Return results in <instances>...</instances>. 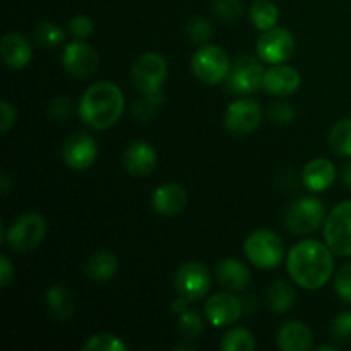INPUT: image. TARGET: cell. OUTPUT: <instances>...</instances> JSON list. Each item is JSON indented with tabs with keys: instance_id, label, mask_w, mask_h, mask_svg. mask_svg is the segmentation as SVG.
<instances>
[{
	"instance_id": "obj_1",
	"label": "cell",
	"mask_w": 351,
	"mask_h": 351,
	"mask_svg": "<svg viewBox=\"0 0 351 351\" xmlns=\"http://www.w3.org/2000/svg\"><path fill=\"white\" fill-rule=\"evenodd\" d=\"M328 243L317 240H302L288 252L287 269L293 283L305 290H319L324 287L335 271V257Z\"/></svg>"
},
{
	"instance_id": "obj_2",
	"label": "cell",
	"mask_w": 351,
	"mask_h": 351,
	"mask_svg": "<svg viewBox=\"0 0 351 351\" xmlns=\"http://www.w3.org/2000/svg\"><path fill=\"white\" fill-rule=\"evenodd\" d=\"M125 98L113 82L101 81L89 86L81 96L77 113L82 122L95 130H106L115 125L123 113Z\"/></svg>"
},
{
	"instance_id": "obj_3",
	"label": "cell",
	"mask_w": 351,
	"mask_h": 351,
	"mask_svg": "<svg viewBox=\"0 0 351 351\" xmlns=\"http://www.w3.org/2000/svg\"><path fill=\"white\" fill-rule=\"evenodd\" d=\"M247 259L259 269H273L285 257V243L278 233L271 230H256L243 242Z\"/></svg>"
},
{
	"instance_id": "obj_4",
	"label": "cell",
	"mask_w": 351,
	"mask_h": 351,
	"mask_svg": "<svg viewBox=\"0 0 351 351\" xmlns=\"http://www.w3.org/2000/svg\"><path fill=\"white\" fill-rule=\"evenodd\" d=\"M191 67L199 81L215 86L226 81L230 71H232V62L223 48L216 47V45H204L192 55Z\"/></svg>"
},
{
	"instance_id": "obj_5",
	"label": "cell",
	"mask_w": 351,
	"mask_h": 351,
	"mask_svg": "<svg viewBox=\"0 0 351 351\" xmlns=\"http://www.w3.org/2000/svg\"><path fill=\"white\" fill-rule=\"evenodd\" d=\"M47 235V219L40 213H24L14 219L5 232L9 247L16 252H31Z\"/></svg>"
},
{
	"instance_id": "obj_6",
	"label": "cell",
	"mask_w": 351,
	"mask_h": 351,
	"mask_svg": "<svg viewBox=\"0 0 351 351\" xmlns=\"http://www.w3.org/2000/svg\"><path fill=\"white\" fill-rule=\"evenodd\" d=\"M326 206L315 197H302L295 201L285 215V225L295 235H311L326 221Z\"/></svg>"
},
{
	"instance_id": "obj_7",
	"label": "cell",
	"mask_w": 351,
	"mask_h": 351,
	"mask_svg": "<svg viewBox=\"0 0 351 351\" xmlns=\"http://www.w3.org/2000/svg\"><path fill=\"white\" fill-rule=\"evenodd\" d=\"M324 240L336 256L351 257V199L336 206L328 215Z\"/></svg>"
},
{
	"instance_id": "obj_8",
	"label": "cell",
	"mask_w": 351,
	"mask_h": 351,
	"mask_svg": "<svg viewBox=\"0 0 351 351\" xmlns=\"http://www.w3.org/2000/svg\"><path fill=\"white\" fill-rule=\"evenodd\" d=\"M261 62L263 60H257L249 55L237 58L232 64V71L225 81L228 93L247 96L259 91V88H263L264 74H266V69Z\"/></svg>"
},
{
	"instance_id": "obj_9",
	"label": "cell",
	"mask_w": 351,
	"mask_h": 351,
	"mask_svg": "<svg viewBox=\"0 0 351 351\" xmlns=\"http://www.w3.org/2000/svg\"><path fill=\"white\" fill-rule=\"evenodd\" d=\"M168 75V64L160 53L147 51L132 65V84L143 95L161 91Z\"/></svg>"
},
{
	"instance_id": "obj_10",
	"label": "cell",
	"mask_w": 351,
	"mask_h": 351,
	"mask_svg": "<svg viewBox=\"0 0 351 351\" xmlns=\"http://www.w3.org/2000/svg\"><path fill=\"white\" fill-rule=\"evenodd\" d=\"M173 287L177 295L187 298L189 302H197L208 295L211 288V274L202 263L189 261L182 264L175 273Z\"/></svg>"
},
{
	"instance_id": "obj_11",
	"label": "cell",
	"mask_w": 351,
	"mask_h": 351,
	"mask_svg": "<svg viewBox=\"0 0 351 351\" xmlns=\"http://www.w3.org/2000/svg\"><path fill=\"white\" fill-rule=\"evenodd\" d=\"M257 55L264 64H285L295 50V38L287 27H273L263 31L256 43Z\"/></svg>"
},
{
	"instance_id": "obj_12",
	"label": "cell",
	"mask_w": 351,
	"mask_h": 351,
	"mask_svg": "<svg viewBox=\"0 0 351 351\" xmlns=\"http://www.w3.org/2000/svg\"><path fill=\"white\" fill-rule=\"evenodd\" d=\"M263 122V110L256 99L240 98L230 103L225 112V129L233 136H249Z\"/></svg>"
},
{
	"instance_id": "obj_13",
	"label": "cell",
	"mask_w": 351,
	"mask_h": 351,
	"mask_svg": "<svg viewBox=\"0 0 351 351\" xmlns=\"http://www.w3.org/2000/svg\"><path fill=\"white\" fill-rule=\"evenodd\" d=\"M62 65H64L65 72L72 77L89 79L98 71L99 58L91 45L75 40L64 48Z\"/></svg>"
},
{
	"instance_id": "obj_14",
	"label": "cell",
	"mask_w": 351,
	"mask_h": 351,
	"mask_svg": "<svg viewBox=\"0 0 351 351\" xmlns=\"http://www.w3.org/2000/svg\"><path fill=\"white\" fill-rule=\"evenodd\" d=\"M62 156L72 170H88L98 158V144L86 132H74L65 139Z\"/></svg>"
},
{
	"instance_id": "obj_15",
	"label": "cell",
	"mask_w": 351,
	"mask_h": 351,
	"mask_svg": "<svg viewBox=\"0 0 351 351\" xmlns=\"http://www.w3.org/2000/svg\"><path fill=\"white\" fill-rule=\"evenodd\" d=\"M245 312L243 302L240 298L233 297L232 293H215L206 302L204 314L209 324L215 328H225L233 324L242 317Z\"/></svg>"
},
{
	"instance_id": "obj_16",
	"label": "cell",
	"mask_w": 351,
	"mask_h": 351,
	"mask_svg": "<svg viewBox=\"0 0 351 351\" xmlns=\"http://www.w3.org/2000/svg\"><path fill=\"white\" fill-rule=\"evenodd\" d=\"M123 167L132 177L143 178L154 171L158 165V153L147 141H134L123 151Z\"/></svg>"
},
{
	"instance_id": "obj_17",
	"label": "cell",
	"mask_w": 351,
	"mask_h": 351,
	"mask_svg": "<svg viewBox=\"0 0 351 351\" xmlns=\"http://www.w3.org/2000/svg\"><path fill=\"white\" fill-rule=\"evenodd\" d=\"M302 84L300 72L295 67L285 64H276L266 69L263 79V89L273 96H291L298 91Z\"/></svg>"
},
{
	"instance_id": "obj_18",
	"label": "cell",
	"mask_w": 351,
	"mask_h": 351,
	"mask_svg": "<svg viewBox=\"0 0 351 351\" xmlns=\"http://www.w3.org/2000/svg\"><path fill=\"white\" fill-rule=\"evenodd\" d=\"M151 204H153V209L160 216L173 218V216L180 215L185 206H187V192L180 184L167 182V184H161L154 191L153 197H151Z\"/></svg>"
},
{
	"instance_id": "obj_19",
	"label": "cell",
	"mask_w": 351,
	"mask_h": 351,
	"mask_svg": "<svg viewBox=\"0 0 351 351\" xmlns=\"http://www.w3.org/2000/svg\"><path fill=\"white\" fill-rule=\"evenodd\" d=\"M0 55L5 64V67L12 71H21L27 67L33 58V50L26 38L21 33H7L3 34L2 43H0Z\"/></svg>"
},
{
	"instance_id": "obj_20",
	"label": "cell",
	"mask_w": 351,
	"mask_h": 351,
	"mask_svg": "<svg viewBox=\"0 0 351 351\" xmlns=\"http://www.w3.org/2000/svg\"><path fill=\"white\" fill-rule=\"evenodd\" d=\"M276 345L281 351H308L314 346V335L302 321H288L278 329Z\"/></svg>"
},
{
	"instance_id": "obj_21",
	"label": "cell",
	"mask_w": 351,
	"mask_h": 351,
	"mask_svg": "<svg viewBox=\"0 0 351 351\" xmlns=\"http://www.w3.org/2000/svg\"><path fill=\"white\" fill-rule=\"evenodd\" d=\"M336 167L328 158H315L305 165L302 182L311 192H324L335 184Z\"/></svg>"
},
{
	"instance_id": "obj_22",
	"label": "cell",
	"mask_w": 351,
	"mask_h": 351,
	"mask_svg": "<svg viewBox=\"0 0 351 351\" xmlns=\"http://www.w3.org/2000/svg\"><path fill=\"white\" fill-rule=\"evenodd\" d=\"M216 278L226 290L242 291L249 287L250 271L243 263L237 259H223L216 266Z\"/></svg>"
},
{
	"instance_id": "obj_23",
	"label": "cell",
	"mask_w": 351,
	"mask_h": 351,
	"mask_svg": "<svg viewBox=\"0 0 351 351\" xmlns=\"http://www.w3.org/2000/svg\"><path fill=\"white\" fill-rule=\"evenodd\" d=\"M45 302H47L50 315L57 321H65L74 314V295L65 285H53V287L48 288Z\"/></svg>"
},
{
	"instance_id": "obj_24",
	"label": "cell",
	"mask_w": 351,
	"mask_h": 351,
	"mask_svg": "<svg viewBox=\"0 0 351 351\" xmlns=\"http://www.w3.org/2000/svg\"><path fill=\"white\" fill-rule=\"evenodd\" d=\"M117 271H119V259L110 250H99V252L91 254L84 266V273L93 281L112 280Z\"/></svg>"
},
{
	"instance_id": "obj_25",
	"label": "cell",
	"mask_w": 351,
	"mask_h": 351,
	"mask_svg": "<svg viewBox=\"0 0 351 351\" xmlns=\"http://www.w3.org/2000/svg\"><path fill=\"white\" fill-rule=\"evenodd\" d=\"M278 19H280V9L271 0H256L250 7V21L259 31L276 27Z\"/></svg>"
},
{
	"instance_id": "obj_26",
	"label": "cell",
	"mask_w": 351,
	"mask_h": 351,
	"mask_svg": "<svg viewBox=\"0 0 351 351\" xmlns=\"http://www.w3.org/2000/svg\"><path fill=\"white\" fill-rule=\"evenodd\" d=\"M267 304H269L271 311L276 314H285L290 311L295 304V291L287 281L278 280L267 290Z\"/></svg>"
},
{
	"instance_id": "obj_27",
	"label": "cell",
	"mask_w": 351,
	"mask_h": 351,
	"mask_svg": "<svg viewBox=\"0 0 351 351\" xmlns=\"http://www.w3.org/2000/svg\"><path fill=\"white\" fill-rule=\"evenodd\" d=\"M329 146L338 156L351 158V117L338 120L329 132Z\"/></svg>"
},
{
	"instance_id": "obj_28",
	"label": "cell",
	"mask_w": 351,
	"mask_h": 351,
	"mask_svg": "<svg viewBox=\"0 0 351 351\" xmlns=\"http://www.w3.org/2000/svg\"><path fill=\"white\" fill-rule=\"evenodd\" d=\"M256 346V338L249 329L233 328L226 332L219 348L223 351H254Z\"/></svg>"
},
{
	"instance_id": "obj_29",
	"label": "cell",
	"mask_w": 351,
	"mask_h": 351,
	"mask_svg": "<svg viewBox=\"0 0 351 351\" xmlns=\"http://www.w3.org/2000/svg\"><path fill=\"white\" fill-rule=\"evenodd\" d=\"M163 101H165V96L161 95V91L143 95V98H141L139 101L134 103L132 106L134 119L141 120V122H147V120H151L154 115H156L158 108H160Z\"/></svg>"
},
{
	"instance_id": "obj_30",
	"label": "cell",
	"mask_w": 351,
	"mask_h": 351,
	"mask_svg": "<svg viewBox=\"0 0 351 351\" xmlns=\"http://www.w3.org/2000/svg\"><path fill=\"white\" fill-rule=\"evenodd\" d=\"M84 351H127L129 346L115 335H110V332H98V335H93L86 339V343L82 345Z\"/></svg>"
},
{
	"instance_id": "obj_31",
	"label": "cell",
	"mask_w": 351,
	"mask_h": 351,
	"mask_svg": "<svg viewBox=\"0 0 351 351\" xmlns=\"http://www.w3.org/2000/svg\"><path fill=\"white\" fill-rule=\"evenodd\" d=\"M34 40H36V43L40 47L53 48L58 47L65 40V33L58 24L47 21V23H40L36 26V29H34Z\"/></svg>"
},
{
	"instance_id": "obj_32",
	"label": "cell",
	"mask_w": 351,
	"mask_h": 351,
	"mask_svg": "<svg viewBox=\"0 0 351 351\" xmlns=\"http://www.w3.org/2000/svg\"><path fill=\"white\" fill-rule=\"evenodd\" d=\"M204 331V319L197 311H185L178 315V332L185 339H195Z\"/></svg>"
},
{
	"instance_id": "obj_33",
	"label": "cell",
	"mask_w": 351,
	"mask_h": 351,
	"mask_svg": "<svg viewBox=\"0 0 351 351\" xmlns=\"http://www.w3.org/2000/svg\"><path fill=\"white\" fill-rule=\"evenodd\" d=\"M187 33L189 38H191L194 43H206V41L211 40L213 36V26L206 17L197 16V17H192L187 24Z\"/></svg>"
},
{
	"instance_id": "obj_34",
	"label": "cell",
	"mask_w": 351,
	"mask_h": 351,
	"mask_svg": "<svg viewBox=\"0 0 351 351\" xmlns=\"http://www.w3.org/2000/svg\"><path fill=\"white\" fill-rule=\"evenodd\" d=\"M69 31H71V34L75 40L86 41L93 36V33H95V24H93V21L89 19L88 16H84V14H77V16L72 17L71 23H69Z\"/></svg>"
},
{
	"instance_id": "obj_35",
	"label": "cell",
	"mask_w": 351,
	"mask_h": 351,
	"mask_svg": "<svg viewBox=\"0 0 351 351\" xmlns=\"http://www.w3.org/2000/svg\"><path fill=\"white\" fill-rule=\"evenodd\" d=\"M215 14L223 21H233L242 14V3L240 0H213Z\"/></svg>"
},
{
	"instance_id": "obj_36",
	"label": "cell",
	"mask_w": 351,
	"mask_h": 351,
	"mask_svg": "<svg viewBox=\"0 0 351 351\" xmlns=\"http://www.w3.org/2000/svg\"><path fill=\"white\" fill-rule=\"evenodd\" d=\"M295 117H297V110H295V106L291 103L276 101L269 106V119L273 122L281 123V125L291 123L295 120Z\"/></svg>"
},
{
	"instance_id": "obj_37",
	"label": "cell",
	"mask_w": 351,
	"mask_h": 351,
	"mask_svg": "<svg viewBox=\"0 0 351 351\" xmlns=\"http://www.w3.org/2000/svg\"><path fill=\"white\" fill-rule=\"evenodd\" d=\"M335 290L341 300L351 304V263L345 264L335 278Z\"/></svg>"
},
{
	"instance_id": "obj_38",
	"label": "cell",
	"mask_w": 351,
	"mask_h": 351,
	"mask_svg": "<svg viewBox=\"0 0 351 351\" xmlns=\"http://www.w3.org/2000/svg\"><path fill=\"white\" fill-rule=\"evenodd\" d=\"M72 108H74V106H72L71 99L64 98V96H58V98L51 99V101L48 103L47 112L50 119L64 122V120H67L69 117L72 115Z\"/></svg>"
},
{
	"instance_id": "obj_39",
	"label": "cell",
	"mask_w": 351,
	"mask_h": 351,
	"mask_svg": "<svg viewBox=\"0 0 351 351\" xmlns=\"http://www.w3.org/2000/svg\"><path fill=\"white\" fill-rule=\"evenodd\" d=\"M331 332L339 341L351 339V312H341L336 315L331 324Z\"/></svg>"
},
{
	"instance_id": "obj_40",
	"label": "cell",
	"mask_w": 351,
	"mask_h": 351,
	"mask_svg": "<svg viewBox=\"0 0 351 351\" xmlns=\"http://www.w3.org/2000/svg\"><path fill=\"white\" fill-rule=\"evenodd\" d=\"M16 119H17L16 106H14L10 101H7V99H3V101L0 103V130H2V132H9L10 127L16 123Z\"/></svg>"
},
{
	"instance_id": "obj_41",
	"label": "cell",
	"mask_w": 351,
	"mask_h": 351,
	"mask_svg": "<svg viewBox=\"0 0 351 351\" xmlns=\"http://www.w3.org/2000/svg\"><path fill=\"white\" fill-rule=\"evenodd\" d=\"M12 280H14V264L10 263V259L5 256V254H2V257H0V288H7Z\"/></svg>"
},
{
	"instance_id": "obj_42",
	"label": "cell",
	"mask_w": 351,
	"mask_h": 351,
	"mask_svg": "<svg viewBox=\"0 0 351 351\" xmlns=\"http://www.w3.org/2000/svg\"><path fill=\"white\" fill-rule=\"evenodd\" d=\"M189 304H191V302H189L187 298H184V297H180V295H177V298H175V300L171 302V311H173L175 314L180 315L182 312L187 311V305Z\"/></svg>"
},
{
	"instance_id": "obj_43",
	"label": "cell",
	"mask_w": 351,
	"mask_h": 351,
	"mask_svg": "<svg viewBox=\"0 0 351 351\" xmlns=\"http://www.w3.org/2000/svg\"><path fill=\"white\" fill-rule=\"evenodd\" d=\"M9 191H10V178L9 175L3 171V173L0 175V192H2V195L5 197V195L9 194Z\"/></svg>"
},
{
	"instance_id": "obj_44",
	"label": "cell",
	"mask_w": 351,
	"mask_h": 351,
	"mask_svg": "<svg viewBox=\"0 0 351 351\" xmlns=\"http://www.w3.org/2000/svg\"><path fill=\"white\" fill-rule=\"evenodd\" d=\"M343 182L348 189H351V161L343 167Z\"/></svg>"
},
{
	"instance_id": "obj_45",
	"label": "cell",
	"mask_w": 351,
	"mask_h": 351,
	"mask_svg": "<svg viewBox=\"0 0 351 351\" xmlns=\"http://www.w3.org/2000/svg\"><path fill=\"white\" fill-rule=\"evenodd\" d=\"M319 351H338V348H336V346H332V345H324V346H321V348H319Z\"/></svg>"
}]
</instances>
